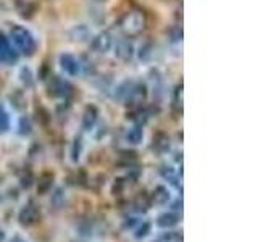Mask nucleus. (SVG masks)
<instances>
[{"instance_id":"1","label":"nucleus","mask_w":258,"mask_h":242,"mask_svg":"<svg viewBox=\"0 0 258 242\" xmlns=\"http://www.w3.org/2000/svg\"><path fill=\"white\" fill-rule=\"evenodd\" d=\"M10 37L13 40L15 47L18 48V52H21L23 55L26 56H32L36 52V40H34V36L31 34V32L23 28V26H13L12 31H10Z\"/></svg>"},{"instance_id":"2","label":"nucleus","mask_w":258,"mask_h":242,"mask_svg":"<svg viewBox=\"0 0 258 242\" xmlns=\"http://www.w3.org/2000/svg\"><path fill=\"white\" fill-rule=\"evenodd\" d=\"M118 24H119V29L123 31V34L134 37V36H139L145 29V16L141 12L131 10L121 16Z\"/></svg>"},{"instance_id":"3","label":"nucleus","mask_w":258,"mask_h":242,"mask_svg":"<svg viewBox=\"0 0 258 242\" xmlns=\"http://www.w3.org/2000/svg\"><path fill=\"white\" fill-rule=\"evenodd\" d=\"M18 220H20V224L21 226H26V228H29V226H34L36 223H39V220H40V210L34 204V200H29L28 204L20 210Z\"/></svg>"},{"instance_id":"4","label":"nucleus","mask_w":258,"mask_h":242,"mask_svg":"<svg viewBox=\"0 0 258 242\" xmlns=\"http://www.w3.org/2000/svg\"><path fill=\"white\" fill-rule=\"evenodd\" d=\"M145 99H147V86L141 83L133 84L126 95V102L127 105H131V107H139V105L145 102Z\"/></svg>"},{"instance_id":"5","label":"nucleus","mask_w":258,"mask_h":242,"mask_svg":"<svg viewBox=\"0 0 258 242\" xmlns=\"http://www.w3.org/2000/svg\"><path fill=\"white\" fill-rule=\"evenodd\" d=\"M73 91V86L60 78H53L48 84V95L50 97H68Z\"/></svg>"},{"instance_id":"6","label":"nucleus","mask_w":258,"mask_h":242,"mask_svg":"<svg viewBox=\"0 0 258 242\" xmlns=\"http://www.w3.org/2000/svg\"><path fill=\"white\" fill-rule=\"evenodd\" d=\"M18 60V55L16 52H13V48L8 42V39L0 32V62L7 63V65H12Z\"/></svg>"},{"instance_id":"7","label":"nucleus","mask_w":258,"mask_h":242,"mask_svg":"<svg viewBox=\"0 0 258 242\" xmlns=\"http://www.w3.org/2000/svg\"><path fill=\"white\" fill-rule=\"evenodd\" d=\"M115 55L118 56L119 60H123V62L131 60L133 55H134V44H133V40L121 39L119 42L116 44V47H115Z\"/></svg>"},{"instance_id":"8","label":"nucleus","mask_w":258,"mask_h":242,"mask_svg":"<svg viewBox=\"0 0 258 242\" xmlns=\"http://www.w3.org/2000/svg\"><path fill=\"white\" fill-rule=\"evenodd\" d=\"M111 45H113V39L110 36V32H100L92 40V48L99 53H107L111 48Z\"/></svg>"},{"instance_id":"9","label":"nucleus","mask_w":258,"mask_h":242,"mask_svg":"<svg viewBox=\"0 0 258 242\" xmlns=\"http://www.w3.org/2000/svg\"><path fill=\"white\" fill-rule=\"evenodd\" d=\"M60 65H61V68L64 70V73H68L70 76H76L79 73V70H81L79 62L70 53L60 55Z\"/></svg>"},{"instance_id":"10","label":"nucleus","mask_w":258,"mask_h":242,"mask_svg":"<svg viewBox=\"0 0 258 242\" xmlns=\"http://www.w3.org/2000/svg\"><path fill=\"white\" fill-rule=\"evenodd\" d=\"M97 119H99V110H97L95 105H87L83 115V129L84 131H91L95 126Z\"/></svg>"},{"instance_id":"11","label":"nucleus","mask_w":258,"mask_h":242,"mask_svg":"<svg viewBox=\"0 0 258 242\" xmlns=\"http://www.w3.org/2000/svg\"><path fill=\"white\" fill-rule=\"evenodd\" d=\"M152 149L157 153H165L169 150V137L165 133H157L152 139Z\"/></svg>"},{"instance_id":"12","label":"nucleus","mask_w":258,"mask_h":242,"mask_svg":"<svg viewBox=\"0 0 258 242\" xmlns=\"http://www.w3.org/2000/svg\"><path fill=\"white\" fill-rule=\"evenodd\" d=\"M53 186V173L50 171H45L39 176V181H37V194L39 196H45V194L52 189Z\"/></svg>"},{"instance_id":"13","label":"nucleus","mask_w":258,"mask_h":242,"mask_svg":"<svg viewBox=\"0 0 258 242\" xmlns=\"http://www.w3.org/2000/svg\"><path fill=\"white\" fill-rule=\"evenodd\" d=\"M150 204H152V200H150V196L147 192H139L136 196L134 202H133V207L136 212H139V213H144V212H147V210L150 208Z\"/></svg>"},{"instance_id":"14","label":"nucleus","mask_w":258,"mask_h":242,"mask_svg":"<svg viewBox=\"0 0 258 242\" xmlns=\"http://www.w3.org/2000/svg\"><path fill=\"white\" fill-rule=\"evenodd\" d=\"M16 5H18V10H20V15L23 18H32L37 10L36 4L32 2V0H16Z\"/></svg>"},{"instance_id":"15","label":"nucleus","mask_w":258,"mask_h":242,"mask_svg":"<svg viewBox=\"0 0 258 242\" xmlns=\"http://www.w3.org/2000/svg\"><path fill=\"white\" fill-rule=\"evenodd\" d=\"M177 223H179V215L174 213V212H168V213H163L158 216L157 220V224L160 226V228H173V226H176Z\"/></svg>"},{"instance_id":"16","label":"nucleus","mask_w":258,"mask_h":242,"mask_svg":"<svg viewBox=\"0 0 258 242\" xmlns=\"http://www.w3.org/2000/svg\"><path fill=\"white\" fill-rule=\"evenodd\" d=\"M169 199H171V196H169V191L165 188V186H157L155 191H153L150 200L155 202L157 205H165L169 202Z\"/></svg>"},{"instance_id":"17","label":"nucleus","mask_w":258,"mask_h":242,"mask_svg":"<svg viewBox=\"0 0 258 242\" xmlns=\"http://www.w3.org/2000/svg\"><path fill=\"white\" fill-rule=\"evenodd\" d=\"M142 139H144V129H142V126H134L133 129H129V133L126 134V141L129 142V144H139V142H142Z\"/></svg>"},{"instance_id":"18","label":"nucleus","mask_w":258,"mask_h":242,"mask_svg":"<svg viewBox=\"0 0 258 242\" xmlns=\"http://www.w3.org/2000/svg\"><path fill=\"white\" fill-rule=\"evenodd\" d=\"M8 129H10V116L4 107H0V134L7 133Z\"/></svg>"},{"instance_id":"19","label":"nucleus","mask_w":258,"mask_h":242,"mask_svg":"<svg viewBox=\"0 0 258 242\" xmlns=\"http://www.w3.org/2000/svg\"><path fill=\"white\" fill-rule=\"evenodd\" d=\"M81 149H83V142H81L79 137H76L75 142H73V149H71V160L78 161L81 157Z\"/></svg>"},{"instance_id":"20","label":"nucleus","mask_w":258,"mask_h":242,"mask_svg":"<svg viewBox=\"0 0 258 242\" xmlns=\"http://www.w3.org/2000/svg\"><path fill=\"white\" fill-rule=\"evenodd\" d=\"M20 78H21V83L24 84V86H28V87H31L32 86V73H31V70L29 68H21V71H20Z\"/></svg>"},{"instance_id":"21","label":"nucleus","mask_w":258,"mask_h":242,"mask_svg":"<svg viewBox=\"0 0 258 242\" xmlns=\"http://www.w3.org/2000/svg\"><path fill=\"white\" fill-rule=\"evenodd\" d=\"M150 231H152V224H150L149 221H145V223H142L141 228L136 231V237H137V239H144V237H147L149 234H150Z\"/></svg>"},{"instance_id":"22","label":"nucleus","mask_w":258,"mask_h":242,"mask_svg":"<svg viewBox=\"0 0 258 242\" xmlns=\"http://www.w3.org/2000/svg\"><path fill=\"white\" fill-rule=\"evenodd\" d=\"M174 107L182 113V84H179L174 91Z\"/></svg>"},{"instance_id":"23","label":"nucleus","mask_w":258,"mask_h":242,"mask_svg":"<svg viewBox=\"0 0 258 242\" xmlns=\"http://www.w3.org/2000/svg\"><path fill=\"white\" fill-rule=\"evenodd\" d=\"M12 100H13V103H15V107L16 108H24L26 107V99L23 97V94L21 92H16L15 95H12Z\"/></svg>"},{"instance_id":"24","label":"nucleus","mask_w":258,"mask_h":242,"mask_svg":"<svg viewBox=\"0 0 258 242\" xmlns=\"http://www.w3.org/2000/svg\"><path fill=\"white\" fill-rule=\"evenodd\" d=\"M124 191V179H116L115 184H113V196H121V192Z\"/></svg>"},{"instance_id":"25","label":"nucleus","mask_w":258,"mask_h":242,"mask_svg":"<svg viewBox=\"0 0 258 242\" xmlns=\"http://www.w3.org/2000/svg\"><path fill=\"white\" fill-rule=\"evenodd\" d=\"M20 133L21 134H29L31 133V123L28 118H21L20 121Z\"/></svg>"},{"instance_id":"26","label":"nucleus","mask_w":258,"mask_h":242,"mask_svg":"<svg viewBox=\"0 0 258 242\" xmlns=\"http://www.w3.org/2000/svg\"><path fill=\"white\" fill-rule=\"evenodd\" d=\"M31 184H32V173L28 171V174H23L21 176V186L23 188H31Z\"/></svg>"},{"instance_id":"27","label":"nucleus","mask_w":258,"mask_h":242,"mask_svg":"<svg viewBox=\"0 0 258 242\" xmlns=\"http://www.w3.org/2000/svg\"><path fill=\"white\" fill-rule=\"evenodd\" d=\"M171 37H173V39H171L173 42H179V40L182 39V29H181V28H177V26L173 28V29H171Z\"/></svg>"},{"instance_id":"28","label":"nucleus","mask_w":258,"mask_h":242,"mask_svg":"<svg viewBox=\"0 0 258 242\" xmlns=\"http://www.w3.org/2000/svg\"><path fill=\"white\" fill-rule=\"evenodd\" d=\"M52 204L55 205V208H60V207L63 205V200H61V191H60V189L56 191V194L53 196V202H52Z\"/></svg>"},{"instance_id":"29","label":"nucleus","mask_w":258,"mask_h":242,"mask_svg":"<svg viewBox=\"0 0 258 242\" xmlns=\"http://www.w3.org/2000/svg\"><path fill=\"white\" fill-rule=\"evenodd\" d=\"M4 240H5V231L0 229V242H4Z\"/></svg>"},{"instance_id":"30","label":"nucleus","mask_w":258,"mask_h":242,"mask_svg":"<svg viewBox=\"0 0 258 242\" xmlns=\"http://www.w3.org/2000/svg\"><path fill=\"white\" fill-rule=\"evenodd\" d=\"M15 242H24V240H21L20 237H16V239H15Z\"/></svg>"}]
</instances>
